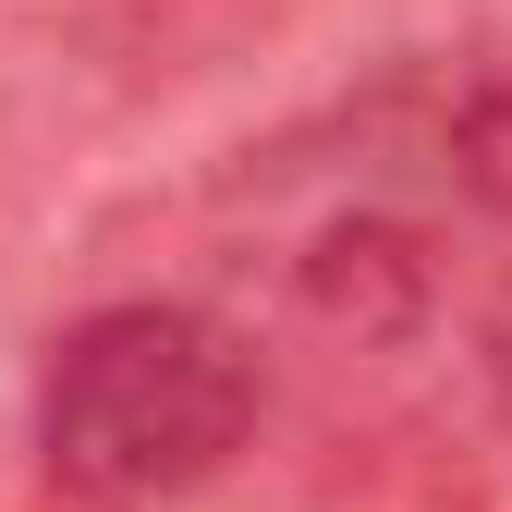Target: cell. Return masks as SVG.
<instances>
[{
	"label": "cell",
	"instance_id": "1",
	"mask_svg": "<svg viewBox=\"0 0 512 512\" xmlns=\"http://www.w3.org/2000/svg\"><path fill=\"white\" fill-rule=\"evenodd\" d=\"M269 366L232 317L183 293H122L86 305L37 366V464L86 512H171L256 439Z\"/></svg>",
	"mask_w": 512,
	"mask_h": 512
},
{
	"label": "cell",
	"instance_id": "2",
	"mask_svg": "<svg viewBox=\"0 0 512 512\" xmlns=\"http://www.w3.org/2000/svg\"><path fill=\"white\" fill-rule=\"evenodd\" d=\"M439 159H452V183H464L488 220H512V74H488V86L452 98V135H439Z\"/></svg>",
	"mask_w": 512,
	"mask_h": 512
}]
</instances>
